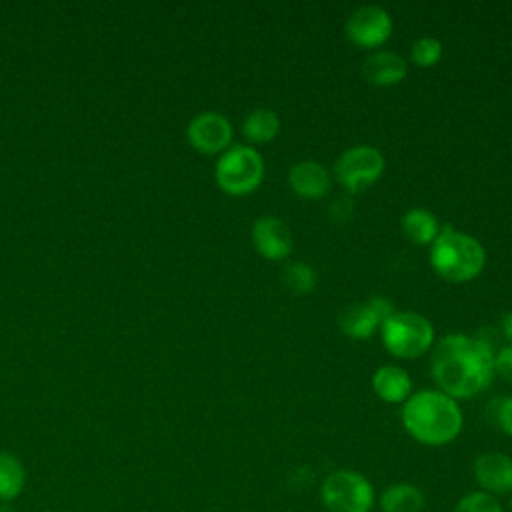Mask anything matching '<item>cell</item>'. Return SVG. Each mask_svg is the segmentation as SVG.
Here are the masks:
<instances>
[{"instance_id":"277c9868","label":"cell","mask_w":512,"mask_h":512,"mask_svg":"<svg viewBox=\"0 0 512 512\" xmlns=\"http://www.w3.org/2000/svg\"><path fill=\"white\" fill-rule=\"evenodd\" d=\"M386 350L404 360H412L428 352L434 342V328L430 320L418 312H392L380 326Z\"/></svg>"},{"instance_id":"3957f363","label":"cell","mask_w":512,"mask_h":512,"mask_svg":"<svg viewBox=\"0 0 512 512\" xmlns=\"http://www.w3.org/2000/svg\"><path fill=\"white\" fill-rule=\"evenodd\" d=\"M430 264L448 282H468L482 272L486 250L474 236L442 224L436 240L430 244Z\"/></svg>"},{"instance_id":"8fae6325","label":"cell","mask_w":512,"mask_h":512,"mask_svg":"<svg viewBox=\"0 0 512 512\" xmlns=\"http://www.w3.org/2000/svg\"><path fill=\"white\" fill-rule=\"evenodd\" d=\"M252 242L258 254L268 260H284L294 248L292 230L276 216H260L254 220Z\"/></svg>"},{"instance_id":"ffe728a7","label":"cell","mask_w":512,"mask_h":512,"mask_svg":"<svg viewBox=\"0 0 512 512\" xmlns=\"http://www.w3.org/2000/svg\"><path fill=\"white\" fill-rule=\"evenodd\" d=\"M282 280L290 292L306 294L316 286V272L304 262H292L282 270Z\"/></svg>"},{"instance_id":"ba28073f","label":"cell","mask_w":512,"mask_h":512,"mask_svg":"<svg viewBox=\"0 0 512 512\" xmlns=\"http://www.w3.org/2000/svg\"><path fill=\"white\" fill-rule=\"evenodd\" d=\"M344 32L352 44L360 48H376L390 38L392 18L382 6L364 4L348 16Z\"/></svg>"},{"instance_id":"603a6c76","label":"cell","mask_w":512,"mask_h":512,"mask_svg":"<svg viewBox=\"0 0 512 512\" xmlns=\"http://www.w3.org/2000/svg\"><path fill=\"white\" fill-rule=\"evenodd\" d=\"M494 374L512 384V344L494 354Z\"/></svg>"},{"instance_id":"7402d4cb","label":"cell","mask_w":512,"mask_h":512,"mask_svg":"<svg viewBox=\"0 0 512 512\" xmlns=\"http://www.w3.org/2000/svg\"><path fill=\"white\" fill-rule=\"evenodd\" d=\"M410 56L416 66H422V68L434 66L442 56V44L432 36H422L412 44Z\"/></svg>"},{"instance_id":"30bf717a","label":"cell","mask_w":512,"mask_h":512,"mask_svg":"<svg viewBox=\"0 0 512 512\" xmlns=\"http://www.w3.org/2000/svg\"><path fill=\"white\" fill-rule=\"evenodd\" d=\"M232 124L226 116L218 112H200L196 114L186 130L188 142L194 150L202 154H216L230 148L232 142Z\"/></svg>"},{"instance_id":"7a4b0ae2","label":"cell","mask_w":512,"mask_h":512,"mask_svg":"<svg viewBox=\"0 0 512 512\" xmlns=\"http://www.w3.org/2000/svg\"><path fill=\"white\" fill-rule=\"evenodd\" d=\"M404 430L420 444L444 446L458 438L464 418L458 402L440 390L410 394L402 412Z\"/></svg>"},{"instance_id":"9a60e30c","label":"cell","mask_w":512,"mask_h":512,"mask_svg":"<svg viewBox=\"0 0 512 512\" xmlns=\"http://www.w3.org/2000/svg\"><path fill=\"white\" fill-rule=\"evenodd\" d=\"M374 392L390 404H404L412 392V378L400 366L384 364L372 376Z\"/></svg>"},{"instance_id":"8992f818","label":"cell","mask_w":512,"mask_h":512,"mask_svg":"<svg viewBox=\"0 0 512 512\" xmlns=\"http://www.w3.org/2000/svg\"><path fill=\"white\" fill-rule=\"evenodd\" d=\"M264 178V160L252 146L236 144L224 150L216 162V182L232 196L250 194Z\"/></svg>"},{"instance_id":"52a82bcc","label":"cell","mask_w":512,"mask_h":512,"mask_svg":"<svg viewBox=\"0 0 512 512\" xmlns=\"http://www.w3.org/2000/svg\"><path fill=\"white\" fill-rule=\"evenodd\" d=\"M386 160L374 146H352L334 162V176L348 192H362L372 186L384 172Z\"/></svg>"},{"instance_id":"44dd1931","label":"cell","mask_w":512,"mask_h":512,"mask_svg":"<svg viewBox=\"0 0 512 512\" xmlns=\"http://www.w3.org/2000/svg\"><path fill=\"white\" fill-rule=\"evenodd\" d=\"M452 512H504V510L496 496H490L482 490H474V492H468L466 496H462L456 502Z\"/></svg>"},{"instance_id":"2e32d148","label":"cell","mask_w":512,"mask_h":512,"mask_svg":"<svg viewBox=\"0 0 512 512\" xmlns=\"http://www.w3.org/2000/svg\"><path fill=\"white\" fill-rule=\"evenodd\" d=\"M424 502L420 488L410 482H396L380 494L382 512H422Z\"/></svg>"},{"instance_id":"7c38bea8","label":"cell","mask_w":512,"mask_h":512,"mask_svg":"<svg viewBox=\"0 0 512 512\" xmlns=\"http://www.w3.org/2000/svg\"><path fill=\"white\" fill-rule=\"evenodd\" d=\"M474 478L490 496L512 494V458L504 452H484L472 464Z\"/></svg>"},{"instance_id":"d4e9b609","label":"cell","mask_w":512,"mask_h":512,"mask_svg":"<svg viewBox=\"0 0 512 512\" xmlns=\"http://www.w3.org/2000/svg\"><path fill=\"white\" fill-rule=\"evenodd\" d=\"M500 324H502V334L506 336V340L512 342V310L502 316V322H500Z\"/></svg>"},{"instance_id":"5bb4252c","label":"cell","mask_w":512,"mask_h":512,"mask_svg":"<svg viewBox=\"0 0 512 512\" xmlns=\"http://www.w3.org/2000/svg\"><path fill=\"white\" fill-rule=\"evenodd\" d=\"M288 182L298 196L308 200L322 198L330 188L328 170L316 160H302L294 164L288 172Z\"/></svg>"},{"instance_id":"cb8c5ba5","label":"cell","mask_w":512,"mask_h":512,"mask_svg":"<svg viewBox=\"0 0 512 512\" xmlns=\"http://www.w3.org/2000/svg\"><path fill=\"white\" fill-rule=\"evenodd\" d=\"M498 424L508 436H512V396L502 402L498 410Z\"/></svg>"},{"instance_id":"6da1fadb","label":"cell","mask_w":512,"mask_h":512,"mask_svg":"<svg viewBox=\"0 0 512 512\" xmlns=\"http://www.w3.org/2000/svg\"><path fill=\"white\" fill-rule=\"evenodd\" d=\"M430 370L440 392L454 400L472 398L494 378V352L482 338L460 332L446 334L434 346Z\"/></svg>"},{"instance_id":"4fadbf2b","label":"cell","mask_w":512,"mask_h":512,"mask_svg":"<svg viewBox=\"0 0 512 512\" xmlns=\"http://www.w3.org/2000/svg\"><path fill=\"white\" fill-rule=\"evenodd\" d=\"M408 74V64L406 60L396 54V52H388V50H380L370 54L364 64H362V76L368 84L372 86H394L398 82H402Z\"/></svg>"},{"instance_id":"ac0fdd59","label":"cell","mask_w":512,"mask_h":512,"mask_svg":"<svg viewBox=\"0 0 512 512\" xmlns=\"http://www.w3.org/2000/svg\"><path fill=\"white\" fill-rule=\"evenodd\" d=\"M278 130H280V118L270 108H256L242 122V134L252 144H266L274 140Z\"/></svg>"},{"instance_id":"d6986e66","label":"cell","mask_w":512,"mask_h":512,"mask_svg":"<svg viewBox=\"0 0 512 512\" xmlns=\"http://www.w3.org/2000/svg\"><path fill=\"white\" fill-rule=\"evenodd\" d=\"M24 480L22 462L8 452H0V500L16 498L24 488Z\"/></svg>"},{"instance_id":"5b68a950","label":"cell","mask_w":512,"mask_h":512,"mask_svg":"<svg viewBox=\"0 0 512 512\" xmlns=\"http://www.w3.org/2000/svg\"><path fill=\"white\" fill-rule=\"evenodd\" d=\"M320 500L326 512H372L374 488L356 470H334L320 486Z\"/></svg>"},{"instance_id":"9c48e42d","label":"cell","mask_w":512,"mask_h":512,"mask_svg":"<svg viewBox=\"0 0 512 512\" xmlns=\"http://www.w3.org/2000/svg\"><path fill=\"white\" fill-rule=\"evenodd\" d=\"M394 312L390 300L382 296H374L366 302H356L344 308L338 316L340 330L354 338V340H366L370 338L376 328L382 326V322Z\"/></svg>"},{"instance_id":"e0dca14e","label":"cell","mask_w":512,"mask_h":512,"mask_svg":"<svg viewBox=\"0 0 512 512\" xmlns=\"http://www.w3.org/2000/svg\"><path fill=\"white\" fill-rule=\"evenodd\" d=\"M404 234L416 244H432L440 232V222L426 208H412L402 216Z\"/></svg>"}]
</instances>
